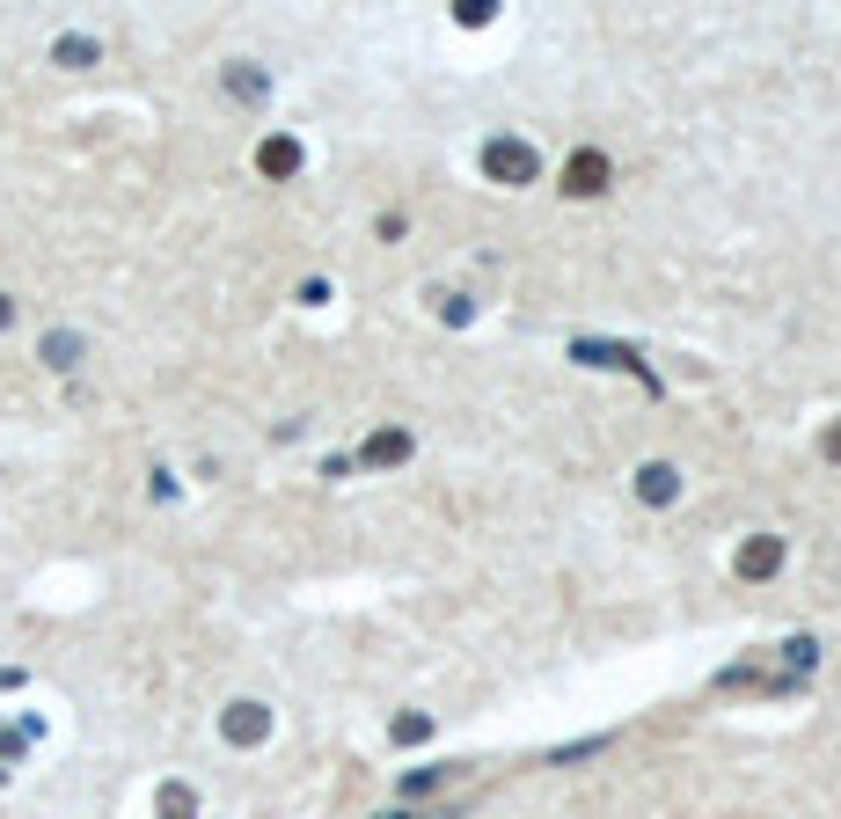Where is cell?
Here are the masks:
<instances>
[{
  "instance_id": "obj_1",
  "label": "cell",
  "mask_w": 841,
  "mask_h": 819,
  "mask_svg": "<svg viewBox=\"0 0 841 819\" xmlns=\"http://www.w3.org/2000/svg\"><path fill=\"white\" fill-rule=\"evenodd\" d=\"M483 169L498 176V183H534V147H527V139H490V147H483Z\"/></svg>"
},
{
  "instance_id": "obj_7",
  "label": "cell",
  "mask_w": 841,
  "mask_h": 819,
  "mask_svg": "<svg viewBox=\"0 0 841 819\" xmlns=\"http://www.w3.org/2000/svg\"><path fill=\"white\" fill-rule=\"evenodd\" d=\"M264 732V717H256V702H235V739H256Z\"/></svg>"
},
{
  "instance_id": "obj_6",
  "label": "cell",
  "mask_w": 841,
  "mask_h": 819,
  "mask_svg": "<svg viewBox=\"0 0 841 819\" xmlns=\"http://www.w3.org/2000/svg\"><path fill=\"white\" fill-rule=\"evenodd\" d=\"M403 454H410L403 432H373V439H366V461H403Z\"/></svg>"
},
{
  "instance_id": "obj_3",
  "label": "cell",
  "mask_w": 841,
  "mask_h": 819,
  "mask_svg": "<svg viewBox=\"0 0 841 819\" xmlns=\"http://www.w3.org/2000/svg\"><path fill=\"white\" fill-rule=\"evenodd\" d=\"M776 564H783V542H776V534H754V542L739 549V578H768Z\"/></svg>"
},
{
  "instance_id": "obj_2",
  "label": "cell",
  "mask_w": 841,
  "mask_h": 819,
  "mask_svg": "<svg viewBox=\"0 0 841 819\" xmlns=\"http://www.w3.org/2000/svg\"><path fill=\"white\" fill-rule=\"evenodd\" d=\"M564 191H571V198H600V191H607V154H593V147H586V154H571Z\"/></svg>"
},
{
  "instance_id": "obj_4",
  "label": "cell",
  "mask_w": 841,
  "mask_h": 819,
  "mask_svg": "<svg viewBox=\"0 0 841 819\" xmlns=\"http://www.w3.org/2000/svg\"><path fill=\"white\" fill-rule=\"evenodd\" d=\"M637 490H644V498H651V505H666V498H673V490H681V476H673V468H666V461H651V468H644V476H637Z\"/></svg>"
},
{
  "instance_id": "obj_5",
  "label": "cell",
  "mask_w": 841,
  "mask_h": 819,
  "mask_svg": "<svg viewBox=\"0 0 841 819\" xmlns=\"http://www.w3.org/2000/svg\"><path fill=\"white\" fill-rule=\"evenodd\" d=\"M256 161H264L271 176H293V169H300V147H293V139H264V154H256Z\"/></svg>"
}]
</instances>
